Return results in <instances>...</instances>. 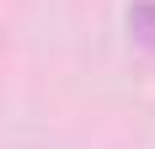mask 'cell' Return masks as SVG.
Here are the masks:
<instances>
[{
  "mask_svg": "<svg viewBox=\"0 0 155 149\" xmlns=\"http://www.w3.org/2000/svg\"><path fill=\"white\" fill-rule=\"evenodd\" d=\"M128 37L155 53V0H134L128 5Z\"/></svg>",
  "mask_w": 155,
  "mask_h": 149,
  "instance_id": "6da1fadb",
  "label": "cell"
}]
</instances>
